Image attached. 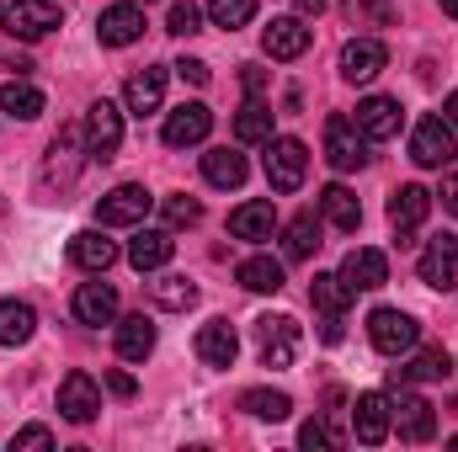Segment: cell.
I'll list each match as a JSON object with an SVG mask.
<instances>
[{
  "instance_id": "1",
  "label": "cell",
  "mask_w": 458,
  "mask_h": 452,
  "mask_svg": "<svg viewBox=\"0 0 458 452\" xmlns=\"http://www.w3.org/2000/svg\"><path fill=\"white\" fill-rule=\"evenodd\" d=\"M411 160L427 165V171H448L458 160V128L448 117H421L416 133H411Z\"/></svg>"
},
{
  "instance_id": "2",
  "label": "cell",
  "mask_w": 458,
  "mask_h": 452,
  "mask_svg": "<svg viewBox=\"0 0 458 452\" xmlns=\"http://www.w3.org/2000/svg\"><path fill=\"white\" fill-rule=\"evenodd\" d=\"M310 171V149L299 138H267V181L272 192H299Z\"/></svg>"
},
{
  "instance_id": "3",
  "label": "cell",
  "mask_w": 458,
  "mask_h": 452,
  "mask_svg": "<svg viewBox=\"0 0 458 452\" xmlns=\"http://www.w3.org/2000/svg\"><path fill=\"white\" fill-rule=\"evenodd\" d=\"M352 426H357V442H362V448H384L389 431H394V399L378 394V389L357 394V405H352Z\"/></svg>"
},
{
  "instance_id": "4",
  "label": "cell",
  "mask_w": 458,
  "mask_h": 452,
  "mask_svg": "<svg viewBox=\"0 0 458 452\" xmlns=\"http://www.w3.org/2000/svg\"><path fill=\"white\" fill-rule=\"evenodd\" d=\"M256 346H261V367H293V356H299V320L261 314L256 320Z\"/></svg>"
},
{
  "instance_id": "5",
  "label": "cell",
  "mask_w": 458,
  "mask_h": 452,
  "mask_svg": "<svg viewBox=\"0 0 458 452\" xmlns=\"http://www.w3.org/2000/svg\"><path fill=\"white\" fill-rule=\"evenodd\" d=\"M326 160H331V171H362L368 165V133L352 117L336 113L326 122Z\"/></svg>"
},
{
  "instance_id": "6",
  "label": "cell",
  "mask_w": 458,
  "mask_h": 452,
  "mask_svg": "<svg viewBox=\"0 0 458 452\" xmlns=\"http://www.w3.org/2000/svg\"><path fill=\"white\" fill-rule=\"evenodd\" d=\"M368 340H373L384 356H405V351L421 340V325H416L411 314H400V309H373V314H368Z\"/></svg>"
},
{
  "instance_id": "7",
  "label": "cell",
  "mask_w": 458,
  "mask_h": 452,
  "mask_svg": "<svg viewBox=\"0 0 458 452\" xmlns=\"http://www.w3.org/2000/svg\"><path fill=\"white\" fill-rule=\"evenodd\" d=\"M117 149H123V107L102 96V102L86 113V155H91V160H113Z\"/></svg>"
},
{
  "instance_id": "8",
  "label": "cell",
  "mask_w": 458,
  "mask_h": 452,
  "mask_svg": "<svg viewBox=\"0 0 458 452\" xmlns=\"http://www.w3.org/2000/svg\"><path fill=\"white\" fill-rule=\"evenodd\" d=\"M149 208H155V197H149L139 181H123V187H113V192L102 197L97 219H102L107 229H128V224H144V219H149Z\"/></svg>"
},
{
  "instance_id": "9",
  "label": "cell",
  "mask_w": 458,
  "mask_h": 452,
  "mask_svg": "<svg viewBox=\"0 0 458 452\" xmlns=\"http://www.w3.org/2000/svg\"><path fill=\"white\" fill-rule=\"evenodd\" d=\"M421 282L427 288H437V293H454L458 288V239L454 234H432L427 239V250H421Z\"/></svg>"
},
{
  "instance_id": "10",
  "label": "cell",
  "mask_w": 458,
  "mask_h": 452,
  "mask_svg": "<svg viewBox=\"0 0 458 452\" xmlns=\"http://www.w3.org/2000/svg\"><path fill=\"white\" fill-rule=\"evenodd\" d=\"M54 27H59V5L54 0H16V5H5V32L21 38V43H38Z\"/></svg>"
},
{
  "instance_id": "11",
  "label": "cell",
  "mask_w": 458,
  "mask_h": 452,
  "mask_svg": "<svg viewBox=\"0 0 458 452\" xmlns=\"http://www.w3.org/2000/svg\"><path fill=\"white\" fill-rule=\"evenodd\" d=\"M97 410H102L97 378L91 372H64V383H59V415L75 421V426H86V421H97Z\"/></svg>"
},
{
  "instance_id": "12",
  "label": "cell",
  "mask_w": 458,
  "mask_h": 452,
  "mask_svg": "<svg viewBox=\"0 0 458 452\" xmlns=\"http://www.w3.org/2000/svg\"><path fill=\"white\" fill-rule=\"evenodd\" d=\"M427 213H432V192L427 187H400L394 197H389V224H394V234H400V245H411V234L427 224Z\"/></svg>"
},
{
  "instance_id": "13",
  "label": "cell",
  "mask_w": 458,
  "mask_h": 452,
  "mask_svg": "<svg viewBox=\"0 0 458 452\" xmlns=\"http://www.w3.org/2000/svg\"><path fill=\"white\" fill-rule=\"evenodd\" d=\"M160 133H165V144H171V149H187V144H203V138L214 133V113H208L203 102H182L176 113L165 117V128H160Z\"/></svg>"
},
{
  "instance_id": "14",
  "label": "cell",
  "mask_w": 458,
  "mask_h": 452,
  "mask_svg": "<svg viewBox=\"0 0 458 452\" xmlns=\"http://www.w3.org/2000/svg\"><path fill=\"white\" fill-rule=\"evenodd\" d=\"M342 277H346V288H352V293H373V288H384V282H389V261H384V250L357 245V250H346Z\"/></svg>"
},
{
  "instance_id": "15",
  "label": "cell",
  "mask_w": 458,
  "mask_h": 452,
  "mask_svg": "<svg viewBox=\"0 0 458 452\" xmlns=\"http://www.w3.org/2000/svg\"><path fill=\"white\" fill-rule=\"evenodd\" d=\"M267 59H304L310 54V27L304 16H272V27L261 32Z\"/></svg>"
},
{
  "instance_id": "16",
  "label": "cell",
  "mask_w": 458,
  "mask_h": 452,
  "mask_svg": "<svg viewBox=\"0 0 458 452\" xmlns=\"http://www.w3.org/2000/svg\"><path fill=\"white\" fill-rule=\"evenodd\" d=\"M394 426H400V442H432L437 437V410L421 399V394H400L394 399Z\"/></svg>"
},
{
  "instance_id": "17",
  "label": "cell",
  "mask_w": 458,
  "mask_h": 452,
  "mask_svg": "<svg viewBox=\"0 0 458 452\" xmlns=\"http://www.w3.org/2000/svg\"><path fill=\"white\" fill-rule=\"evenodd\" d=\"M97 38H102V48H128V43H139L144 38V11L139 5H107L102 16H97Z\"/></svg>"
},
{
  "instance_id": "18",
  "label": "cell",
  "mask_w": 458,
  "mask_h": 452,
  "mask_svg": "<svg viewBox=\"0 0 458 452\" xmlns=\"http://www.w3.org/2000/svg\"><path fill=\"white\" fill-rule=\"evenodd\" d=\"M352 122L368 133V144H384V138H394V133H400L405 113H400V102H394V96H368V102H357V117H352Z\"/></svg>"
},
{
  "instance_id": "19",
  "label": "cell",
  "mask_w": 458,
  "mask_h": 452,
  "mask_svg": "<svg viewBox=\"0 0 458 452\" xmlns=\"http://www.w3.org/2000/svg\"><path fill=\"white\" fill-rule=\"evenodd\" d=\"M384 64H389V48H384L378 38H352V43L342 48V75L352 80V86H368Z\"/></svg>"
},
{
  "instance_id": "20",
  "label": "cell",
  "mask_w": 458,
  "mask_h": 452,
  "mask_svg": "<svg viewBox=\"0 0 458 452\" xmlns=\"http://www.w3.org/2000/svg\"><path fill=\"white\" fill-rule=\"evenodd\" d=\"M171 255H176L171 229H139V234L128 239V266H133V272H160Z\"/></svg>"
},
{
  "instance_id": "21",
  "label": "cell",
  "mask_w": 458,
  "mask_h": 452,
  "mask_svg": "<svg viewBox=\"0 0 458 452\" xmlns=\"http://www.w3.org/2000/svg\"><path fill=\"white\" fill-rule=\"evenodd\" d=\"M123 102H128V113H133V117L160 113V102H165V70H160V64H149V70L128 75V86H123Z\"/></svg>"
},
{
  "instance_id": "22",
  "label": "cell",
  "mask_w": 458,
  "mask_h": 452,
  "mask_svg": "<svg viewBox=\"0 0 458 452\" xmlns=\"http://www.w3.org/2000/svg\"><path fill=\"white\" fill-rule=\"evenodd\" d=\"M229 234H234V239H250V245L272 239V234H277V208H272L267 197H256V203H240V208L229 213Z\"/></svg>"
},
{
  "instance_id": "23",
  "label": "cell",
  "mask_w": 458,
  "mask_h": 452,
  "mask_svg": "<svg viewBox=\"0 0 458 452\" xmlns=\"http://www.w3.org/2000/svg\"><path fill=\"white\" fill-rule=\"evenodd\" d=\"M75 320L81 325H113L117 320V288L113 282H81L75 288Z\"/></svg>"
},
{
  "instance_id": "24",
  "label": "cell",
  "mask_w": 458,
  "mask_h": 452,
  "mask_svg": "<svg viewBox=\"0 0 458 452\" xmlns=\"http://www.w3.org/2000/svg\"><path fill=\"white\" fill-rule=\"evenodd\" d=\"M198 356H203L208 367H234V356H240L234 325H229V320H208V325L198 331Z\"/></svg>"
},
{
  "instance_id": "25",
  "label": "cell",
  "mask_w": 458,
  "mask_h": 452,
  "mask_svg": "<svg viewBox=\"0 0 458 452\" xmlns=\"http://www.w3.org/2000/svg\"><path fill=\"white\" fill-rule=\"evenodd\" d=\"M70 261L81 266V272H107L117 261V245L102 234V229H81L75 239H70Z\"/></svg>"
},
{
  "instance_id": "26",
  "label": "cell",
  "mask_w": 458,
  "mask_h": 452,
  "mask_svg": "<svg viewBox=\"0 0 458 452\" xmlns=\"http://www.w3.org/2000/svg\"><path fill=\"white\" fill-rule=\"evenodd\" d=\"M203 176H208V187H245V176H250V165H245V155L240 149H229V144H219V149H208L203 155Z\"/></svg>"
},
{
  "instance_id": "27",
  "label": "cell",
  "mask_w": 458,
  "mask_h": 452,
  "mask_svg": "<svg viewBox=\"0 0 458 452\" xmlns=\"http://www.w3.org/2000/svg\"><path fill=\"white\" fill-rule=\"evenodd\" d=\"M394 378H400V383H437V378H454V356L437 351V346H432V351H416L405 367H394Z\"/></svg>"
},
{
  "instance_id": "28",
  "label": "cell",
  "mask_w": 458,
  "mask_h": 452,
  "mask_svg": "<svg viewBox=\"0 0 458 452\" xmlns=\"http://www.w3.org/2000/svg\"><path fill=\"white\" fill-rule=\"evenodd\" d=\"M32 331H38L32 304H21V298H0V346H27Z\"/></svg>"
},
{
  "instance_id": "29",
  "label": "cell",
  "mask_w": 458,
  "mask_h": 452,
  "mask_svg": "<svg viewBox=\"0 0 458 452\" xmlns=\"http://www.w3.org/2000/svg\"><path fill=\"white\" fill-rule=\"evenodd\" d=\"M43 107H48V102H43V91H38V86H27L21 75L0 86V113H5V117H21V122H32V117H43Z\"/></svg>"
},
{
  "instance_id": "30",
  "label": "cell",
  "mask_w": 458,
  "mask_h": 452,
  "mask_svg": "<svg viewBox=\"0 0 458 452\" xmlns=\"http://www.w3.org/2000/svg\"><path fill=\"white\" fill-rule=\"evenodd\" d=\"M149 351H155V325H149L144 314L117 320V356H123V362H144Z\"/></svg>"
},
{
  "instance_id": "31",
  "label": "cell",
  "mask_w": 458,
  "mask_h": 452,
  "mask_svg": "<svg viewBox=\"0 0 458 452\" xmlns=\"http://www.w3.org/2000/svg\"><path fill=\"white\" fill-rule=\"evenodd\" d=\"M234 277H240V288H250V293H277V288H283V261L250 255V261L234 266Z\"/></svg>"
},
{
  "instance_id": "32",
  "label": "cell",
  "mask_w": 458,
  "mask_h": 452,
  "mask_svg": "<svg viewBox=\"0 0 458 452\" xmlns=\"http://www.w3.org/2000/svg\"><path fill=\"white\" fill-rule=\"evenodd\" d=\"M283 250H288V261H310V255L320 250V219H315V213L288 219V229H283Z\"/></svg>"
},
{
  "instance_id": "33",
  "label": "cell",
  "mask_w": 458,
  "mask_h": 452,
  "mask_svg": "<svg viewBox=\"0 0 458 452\" xmlns=\"http://www.w3.org/2000/svg\"><path fill=\"white\" fill-rule=\"evenodd\" d=\"M320 213H326V219H331V224L342 229V234H352V229L362 224V203H357V197H352V192H346L342 181H336V187H326V192H320Z\"/></svg>"
},
{
  "instance_id": "34",
  "label": "cell",
  "mask_w": 458,
  "mask_h": 452,
  "mask_svg": "<svg viewBox=\"0 0 458 452\" xmlns=\"http://www.w3.org/2000/svg\"><path fill=\"white\" fill-rule=\"evenodd\" d=\"M267 138H272V107L250 96V102L234 113V144H267Z\"/></svg>"
},
{
  "instance_id": "35",
  "label": "cell",
  "mask_w": 458,
  "mask_h": 452,
  "mask_svg": "<svg viewBox=\"0 0 458 452\" xmlns=\"http://www.w3.org/2000/svg\"><path fill=\"white\" fill-rule=\"evenodd\" d=\"M149 298H155L160 309H171V314H182V309H192V304H198V288H192L187 277H176V272H165V277H155V282H149Z\"/></svg>"
},
{
  "instance_id": "36",
  "label": "cell",
  "mask_w": 458,
  "mask_h": 452,
  "mask_svg": "<svg viewBox=\"0 0 458 452\" xmlns=\"http://www.w3.org/2000/svg\"><path fill=\"white\" fill-rule=\"evenodd\" d=\"M240 410L256 415V421H288V415H293V399L277 394V389H245V394H240Z\"/></svg>"
},
{
  "instance_id": "37",
  "label": "cell",
  "mask_w": 458,
  "mask_h": 452,
  "mask_svg": "<svg viewBox=\"0 0 458 452\" xmlns=\"http://www.w3.org/2000/svg\"><path fill=\"white\" fill-rule=\"evenodd\" d=\"M310 298H315V309H320V314H346V304H352L357 293L346 288L342 272H320V277H315V288H310Z\"/></svg>"
},
{
  "instance_id": "38",
  "label": "cell",
  "mask_w": 458,
  "mask_h": 452,
  "mask_svg": "<svg viewBox=\"0 0 458 452\" xmlns=\"http://www.w3.org/2000/svg\"><path fill=\"white\" fill-rule=\"evenodd\" d=\"M75 155H81V128H64L48 149V176L59 181H75Z\"/></svg>"
},
{
  "instance_id": "39",
  "label": "cell",
  "mask_w": 458,
  "mask_h": 452,
  "mask_svg": "<svg viewBox=\"0 0 458 452\" xmlns=\"http://www.w3.org/2000/svg\"><path fill=\"white\" fill-rule=\"evenodd\" d=\"M250 16H256V0H208V21H214V27H225V32L245 27Z\"/></svg>"
},
{
  "instance_id": "40",
  "label": "cell",
  "mask_w": 458,
  "mask_h": 452,
  "mask_svg": "<svg viewBox=\"0 0 458 452\" xmlns=\"http://www.w3.org/2000/svg\"><path fill=\"white\" fill-rule=\"evenodd\" d=\"M160 213H165V224H171V229H192L198 219H203V203H198V197H187V192H176V197H165V203H160Z\"/></svg>"
},
{
  "instance_id": "41",
  "label": "cell",
  "mask_w": 458,
  "mask_h": 452,
  "mask_svg": "<svg viewBox=\"0 0 458 452\" xmlns=\"http://www.w3.org/2000/svg\"><path fill=\"white\" fill-rule=\"evenodd\" d=\"M299 442L310 452H331V448H342V431L331 426V421H304V431H299Z\"/></svg>"
},
{
  "instance_id": "42",
  "label": "cell",
  "mask_w": 458,
  "mask_h": 452,
  "mask_svg": "<svg viewBox=\"0 0 458 452\" xmlns=\"http://www.w3.org/2000/svg\"><path fill=\"white\" fill-rule=\"evenodd\" d=\"M203 27V11L192 5V0H176L171 5V16H165V32H176V38H192Z\"/></svg>"
},
{
  "instance_id": "43",
  "label": "cell",
  "mask_w": 458,
  "mask_h": 452,
  "mask_svg": "<svg viewBox=\"0 0 458 452\" xmlns=\"http://www.w3.org/2000/svg\"><path fill=\"white\" fill-rule=\"evenodd\" d=\"M346 16H352V21H378V27H384V21H394V5H389V0H346Z\"/></svg>"
},
{
  "instance_id": "44",
  "label": "cell",
  "mask_w": 458,
  "mask_h": 452,
  "mask_svg": "<svg viewBox=\"0 0 458 452\" xmlns=\"http://www.w3.org/2000/svg\"><path fill=\"white\" fill-rule=\"evenodd\" d=\"M43 452V448H54V431H48V426H21V431H16V437H11V452Z\"/></svg>"
},
{
  "instance_id": "45",
  "label": "cell",
  "mask_w": 458,
  "mask_h": 452,
  "mask_svg": "<svg viewBox=\"0 0 458 452\" xmlns=\"http://www.w3.org/2000/svg\"><path fill=\"white\" fill-rule=\"evenodd\" d=\"M176 75H182V80H192V86H208V64H203V59H182V64H176Z\"/></svg>"
},
{
  "instance_id": "46",
  "label": "cell",
  "mask_w": 458,
  "mask_h": 452,
  "mask_svg": "<svg viewBox=\"0 0 458 452\" xmlns=\"http://www.w3.org/2000/svg\"><path fill=\"white\" fill-rule=\"evenodd\" d=\"M107 389H113L117 399H133V394H139V383H133L128 372H107Z\"/></svg>"
},
{
  "instance_id": "47",
  "label": "cell",
  "mask_w": 458,
  "mask_h": 452,
  "mask_svg": "<svg viewBox=\"0 0 458 452\" xmlns=\"http://www.w3.org/2000/svg\"><path fill=\"white\" fill-rule=\"evenodd\" d=\"M240 80H245V91H250V96H261V91H267V70H256V64H245V75H240Z\"/></svg>"
},
{
  "instance_id": "48",
  "label": "cell",
  "mask_w": 458,
  "mask_h": 452,
  "mask_svg": "<svg viewBox=\"0 0 458 452\" xmlns=\"http://www.w3.org/2000/svg\"><path fill=\"white\" fill-rule=\"evenodd\" d=\"M443 208L458 219V176H448V181H443Z\"/></svg>"
},
{
  "instance_id": "49",
  "label": "cell",
  "mask_w": 458,
  "mask_h": 452,
  "mask_svg": "<svg viewBox=\"0 0 458 452\" xmlns=\"http://www.w3.org/2000/svg\"><path fill=\"white\" fill-rule=\"evenodd\" d=\"M299 11H304V16H320V11H326V0H299Z\"/></svg>"
},
{
  "instance_id": "50",
  "label": "cell",
  "mask_w": 458,
  "mask_h": 452,
  "mask_svg": "<svg viewBox=\"0 0 458 452\" xmlns=\"http://www.w3.org/2000/svg\"><path fill=\"white\" fill-rule=\"evenodd\" d=\"M443 117H448V122H454V128H458V91H454V96H448V113H443Z\"/></svg>"
},
{
  "instance_id": "51",
  "label": "cell",
  "mask_w": 458,
  "mask_h": 452,
  "mask_svg": "<svg viewBox=\"0 0 458 452\" xmlns=\"http://www.w3.org/2000/svg\"><path fill=\"white\" fill-rule=\"evenodd\" d=\"M443 11H448V16L458 21V0H443Z\"/></svg>"
},
{
  "instance_id": "52",
  "label": "cell",
  "mask_w": 458,
  "mask_h": 452,
  "mask_svg": "<svg viewBox=\"0 0 458 452\" xmlns=\"http://www.w3.org/2000/svg\"><path fill=\"white\" fill-rule=\"evenodd\" d=\"M128 5H155V0H128Z\"/></svg>"
}]
</instances>
